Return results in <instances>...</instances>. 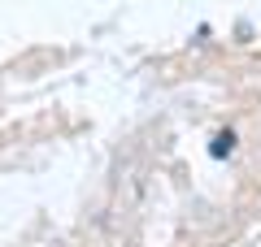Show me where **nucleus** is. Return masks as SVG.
<instances>
[{"mask_svg": "<svg viewBox=\"0 0 261 247\" xmlns=\"http://www.w3.org/2000/svg\"><path fill=\"white\" fill-rule=\"evenodd\" d=\"M231 152H235V135H231V130L214 135V143H209V156H231Z\"/></svg>", "mask_w": 261, "mask_h": 247, "instance_id": "nucleus-1", "label": "nucleus"}]
</instances>
